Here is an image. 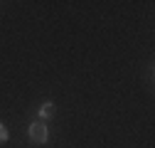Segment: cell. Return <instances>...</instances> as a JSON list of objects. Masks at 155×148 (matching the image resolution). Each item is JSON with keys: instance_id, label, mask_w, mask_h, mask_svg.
Returning a JSON list of instances; mask_svg holds the SVG:
<instances>
[{"instance_id": "obj_1", "label": "cell", "mask_w": 155, "mask_h": 148, "mask_svg": "<svg viewBox=\"0 0 155 148\" xmlns=\"http://www.w3.org/2000/svg\"><path fill=\"white\" fill-rule=\"evenodd\" d=\"M30 138H32L35 143H45V141H47V126H45L42 121H35V123L30 126Z\"/></svg>"}, {"instance_id": "obj_2", "label": "cell", "mask_w": 155, "mask_h": 148, "mask_svg": "<svg viewBox=\"0 0 155 148\" xmlns=\"http://www.w3.org/2000/svg\"><path fill=\"white\" fill-rule=\"evenodd\" d=\"M54 116V104L52 101H45L42 106H40V121H47V119H52Z\"/></svg>"}, {"instance_id": "obj_3", "label": "cell", "mask_w": 155, "mask_h": 148, "mask_svg": "<svg viewBox=\"0 0 155 148\" xmlns=\"http://www.w3.org/2000/svg\"><path fill=\"white\" fill-rule=\"evenodd\" d=\"M5 141H8V128H5L3 123H0V146H3Z\"/></svg>"}]
</instances>
